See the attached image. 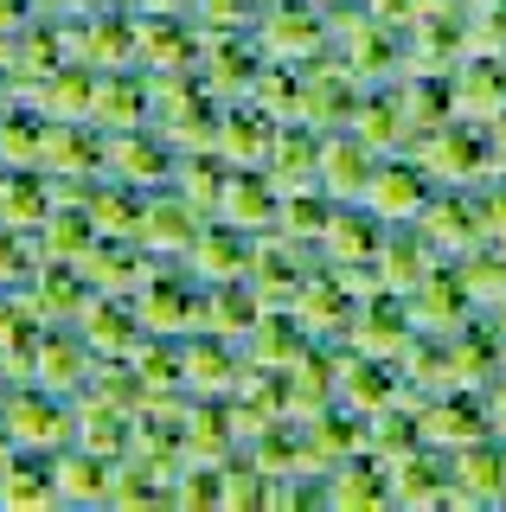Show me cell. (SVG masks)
Returning a JSON list of instances; mask_svg holds the SVG:
<instances>
[{"label":"cell","mask_w":506,"mask_h":512,"mask_svg":"<svg viewBox=\"0 0 506 512\" xmlns=\"http://www.w3.org/2000/svg\"><path fill=\"white\" fill-rule=\"evenodd\" d=\"M0 423H7L13 448H33V455H58V448L77 442L71 397L45 391V384H13V391L0 397Z\"/></svg>","instance_id":"obj_1"},{"label":"cell","mask_w":506,"mask_h":512,"mask_svg":"<svg viewBox=\"0 0 506 512\" xmlns=\"http://www.w3.org/2000/svg\"><path fill=\"white\" fill-rule=\"evenodd\" d=\"M141 327L161 333V340H186L199 327V276L180 263V256H154V269L135 288Z\"/></svg>","instance_id":"obj_2"},{"label":"cell","mask_w":506,"mask_h":512,"mask_svg":"<svg viewBox=\"0 0 506 512\" xmlns=\"http://www.w3.org/2000/svg\"><path fill=\"white\" fill-rule=\"evenodd\" d=\"M250 39H257L263 58L308 64L314 52H327V13H321V0H270L250 20Z\"/></svg>","instance_id":"obj_3"},{"label":"cell","mask_w":506,"mask_h":512,"mask_svg":"<svg viewBox=\"0 0 506 512\" xmlns=\"http://www.w3.org/2000/svg\"><path fill=\"white\" fill-rule=\"evenodd\" d=\"M173 167H180V154H173V141L154 122L103 135V173H109V180H129L141 192H161V186H173Z\"/></svg>","instance_id":"obj_4"},{"label":"cell","mask_w":506,"mask_h":512,"mask_svg":"<svg viewBox=\"0 0 506 512\" xmlns=\"http://www.w3.org/2000/svg\"><path fill=\"white\" fill-rule=\"evenodd\" d=\"M257 64H263V52H257V39H250V32H199L193 77L205 84L212 103H244Z\"/></svg>","instance_id":"obj_5"},{"label":"cell","mask_w":506,"mask_h":512,"mask_svg":"<svg viewBox=\"0 0 506 512\" xmlns=\"http://www.w3.org/2000/svg\"><path fill=\"white\" fill-rule=\"evenodd\" d=\"M71 327L84 333V346L97 352V359H129V352H135L141 340H148L135 295H103V288H90V301L77 308Z\"/></svg>","instance_id":"obj_6"},{"label":"cell","mask_w":506,"mask_h":512,"mask_svg":"<svg viewBox=\"0 0 506 512\" xmlns=\"http://www.w3.org/2000/svg\"><path fill=\"white\" fill-rule=\"evenodd\" d=\"M314 269V256L302 244H289L282 231H263L257 244H250V295L263 301V308H289L295 288H302V276Z\"/></svg>","instance_id":"obj_7"},{"label":"cell","mask_w":506,"mask_h":512,"mask_svg":"<svg viewBox=\"0 0 506 512\" xmlns=\"http://www.w3.org/2000/svg\"><path fill=\"white\" fill-rule=\"evenodd\" d=\"M65 32H71V58L97 64V71L135 64V7H90L65 20Z\"/></svg>","instance_id":"obj_8"},{"label":"cell","mask_w":506,"mask_h":512,"mask_svg":"<svg viewBox=\"0 0 506 512\" xmlns=\"http://www.w3.org/2000/svg\"><path fill=\"white\" fill-rule=\"evenodd\" d=\"M129 455L141 461V468H154L161 480H173L186 468V397L180 404H141L135 410Z\"/></svg>","instance_id":"obj_9"},{"label":"cell","mask_w":506,"mask_h":512,"mask_svg":"<svg viewBox=\"0 0 506 512\" xmlns=\"http://www.w3.org/2000/svg\"><path fill=\"white\" fill-rule=\"evenodd\" d=\"M180 365H186V397H231V384L244 378V346L193 327L180 340Z\"/></svg>","instance_id":"obj_10"},{"label":"cell","mask_w":506,"mask_h":512,"mask_svg":"<svg viewBox=\"0 0 506 512\" xmlns=\"http://www.w3.org/2000/svg\"><path fill=\"white\" fill-rule=\"evenodd\" d=\"M199 20L186 13H135V64L141 71H193Z\"/></svg>","instance_id":"obj_11"},{"label":"cell","mask_w":506,"mask_h":512,"mask_svg":"<svg viewBox=\"0 0 506 512\" xmlns=\"http://www.w3.org/2000/svg\"><path fill=\"white\" fill-rule=\"evenodd\" d=\"M90 372H97V352L84 346V333H77V327H45L39 333L33 384H45V391H58V397H77L90 384Z\"/></svg>","instance_id":"obj_12"},{"label":"cell","mask_w":506,"mask_h":512,"mask_svg":"<svg viewBox=\"0 0 506 512\" xmlns=\"http://www.w3.org/2000/svg\"><path fill=\"white\" fill-rule=\"evenodd\" d=\"M250 244H257L250 231H237V224H225V218H205L193 250H186L180 263L193 269L199 282H244L250 276Z\"/></svg>","instance_id":"obj_13"},{"label":"cell","mask_w":506,"mask_h":512,"mask_svg":"<svg viewBox=\"0 0 506 512\" xmlns=\"http://www.w3.org/2000/svg\"><path fill=\"white\" fill-rule=\"evenodd\" d=\"M276 148V116H263L257 103H218V141L212 154L225 167H263Z\"/></svg>","instance_id":"obj_14"},{"label":"cell","mask_w":506,"mask_h":512,"mask_svg":"<svg viewBox=\"0 0 506 512\" xmlns=\"http://www.w3.org/2000/svg\"><path fill=\"white\" fill-rule=\"evenodd\" d=\"M231 455H244V436H237L231 404L225 397H186V461L225 468Z\"/></svg>","instance_id":"obj_15"},{"label":"cell","mask_w":506,"mask_h":512,"mask_svg":"<svg viewBox=\"0 0 506 512\" xmlns=\"http://www.w3.org/2000/svg\"><path fill=\"white\" fill-rule=\"evenodd\" d=\"M7 45H13V96L33 90L45 71H58V64L71 58V32H65V20H52V13H33Z\"/></svg>","instance_id":"obj_16"},{"label":"cell","mask_w":506,"mask_h":512,"mask_svg":"<svg viewBox=\"0 0 506 512\" xmlns=\"http://www.w3.org/2000/svg\"><path fill=\"white\" fill-rule=\"evenodd\" d=\"M90 122H97L103 135H116V128H141V122H148V71H141V64H116V71H97Z\"/></svg>","instance_id":"obj_17"},{"label":"cell","mask_w":506,"mask_h":512,"mask_svg":"<svg viewBox=\"0 0 506 512\" xmlns=\"http://www.w3.org/2000/svg\"><path fill=\"white\" fill-rule=\"evenodd\" d=\"M77 269H84V282L103 288V295H135L141 276L154 269V250H141L135 237H97V244L77 256Z\"/></svg>","instance_id":"obj_18"},{"label":"cell","mask_w":506,"mask_h":512,"mask_svg":"<svg viewBox=\"0 0 506 512\" xmlns=\"http://www.w3.org/2000/svg\"><path fill=\"white\" fill-rule=\"evenodd\" d=\"M39 116H58V122H90V96H97V64L84 58H65L58 71H45L33 90H20Z\"/></svg>","instance_id":"obj_19"},{"label":"cell","mask_w":506,"mask_h":512,"mask_svg":"<svg viewBox=\"0 0 506 512\" xmlns=\"http://www.w3.org/2000/svg\"><path fill=\"white\" fill-rule=\"evenodd\" d=\"M276 205H282V192L270 186L263 167H231L225 199H218V218L237 224V231H250V237H263V231H276Z\"/></svg>","instance_id":"obj_20"},{"label":"cell","mask_w":506,"mask_h":512,"mask_svg":"<svg viewBox=\"0 0 506 512\" xmlns=\"http://www.w3.org/2000/svg\"><path fill=\"white\" fill-rule=\"evenodd\" d=\"M20 301L45 320V327H71L77 308L90 301V282H84L77 263H39V276L20 288Z\"/></svg>","instance_id":"obj_21"},{"label":"cell","mask_w":506,"mask_h":512,"mask_svg":"<svg viewBox=\"0 0 506 512\" xmlns=\"http://www.w3.org/2000/svg\"><path fill=\"white\" fill-rule=\"evenodd\" d=\"M58 506V480H52V455L13 448L0 461V512H52Z\"/></svg>","instance_id":"obj_22"},{"label":"cell","mask_w":506,"mask_h":512,"mask_svg":"<svg viewBox=\"0 0 506 512\" xmlns=\"http://www.w3.org/2000/svg\"><path fill=\"white\" fill-rule=\"evenodd\" d=\"M71 410H77V448H90V455H103V461H122V455H129L135 410L109 404V397H97V391H77Z\"/></svg>","instance_id":"obj_23"},{"label":"cell","mask_w":506,"mask_h":512,"mask_svg":"<svg viewBox=\"0 0 506 512\" xmlns=\"http://www.w3.org/2000/svg\"><path fill=\"white\" fill-rule=\"evenodd\" d=\"M45 173H103V128L97 122H58L45 116V148H39Z\"/></svg>","instance_id":"obj_24"},{"label":"cell","mask_w":506,"mask_h":512,"mask_svg":"<svg viewBox=\"0 0 506 512\" xmlns=\"http://www.w3.org/2000/svg\"><path fill=\"white\" fill-rule=\"evenodd\" d=\"M199 212L180 199L173 186L161 192H148V224H141V250H154V256H186L193 250V237H199Z\"/></svg>","instance_id":"obj_25"},{"label":"cell","mask_w":506,"mask_h":512,"mask_svg":"<svg viewBox=\"0 0 506 512\" xmlns=\"http://www.w3.org/2000/svg\"><path fill=\"white\" fill-rule=\"evenodd\" d=\"M257 314H263V301L250 295V282H199V327L205 333H225V340L244 346Z\"/></svg>","instance_id":"obj_26"},{"label":"cell","mask_w":506,"mask_h":512,"mask_svg":"<svg viewBox=\"0 0 506 512\" xmlns=\"http://www.w3.org/2000/svg\"><path fill=\"white\" fill-rule=\"evenodd\" d=\"M302 352H308V333L295 327V314H289V308H263V314H257V327L244 333V359H250V365H263V372H289Z\"/></svg>","instance_id":"obj_27"},{"label":"cell","mask_w":506,"mask_h":512,"mask_svg":"<svg viewBox=\"0 0 506 512\" xmlns=\"http://www.w3.org/2000/svg\"><path fill=\"white\" fill-rule=\"evenodd\" d=\"M109 468L116 461L90 455V448H58L52 455V480H58V506H109Z\"/></svg>","instance_id":"obj_28"},{"label":"cell","mask_w":506,"mask_h":512,"mask_svg":"<svg viewBox=\"0 0 506 512\" xmlns=\"http://www.w3.org/2000/svg\"><path fill=\"white\" fill-rule=\"evenodd\" d=\"M90 218H97L103 237H135V244H141V224H148V192L103 173V180L90 186Z\"/></svg>","instance_id":"obj_29"},{"label":"cell","mask_w":506,"mask_h":512,"mask_svg":"<svg viewBox=\"0 0 506 512\" xmlns=\"http://www.w3.org/2000/svg\"><path fill=\"white\" fill-rule=\"evenodd\" d=\"M135 372H141V391H148V404H180L186 397V365H180V340H161V333H148L135 352Z\"/></svg>","instance_id":"obj_30"},{"label":"cell","mask_w":506,"mask_h":512,"mask_svg":"<svg viewBox=\"0 0 506 512\" xmlns=\"http://www.w3.org/2000/svg\"><path fill=\"white\" fill-rule=\"evenodd\" d=\"M109 512H173V480L141 468L135 455H122L109 468Z\"/></svg>","instance_id":"obj_31"},{"label":"cell","mask_w":506,"mask_h":512,"mask_svg":"<svg viewBox=\"0 0 506 512\" xmlns=\"http://www.w3.org/2000/svg\"><path fill=\"white\" fill-rule=\"evenodd\" d=\"M45 212H52V180H45V167H7V180H0V224L39 231Z\"/></svg>","instance_id":"obj_32"},{"label":"cell","mask_w":506,"mask_h":512,"mask_svg":"<svg viewBox=\"0 0 506 512\" xmlns=\"http://www.w3.org/2000/svg\"><path fill=\"white\" fill-rule=\"evenodd\" d=\"M97 218H90V205H52L39 224V250H45V263H77L90 244H97Z\"/></svg>","instance_id":"obj_33"},{"label":"cell","mask_w":506,"mask_h":512,"mask_svg":"<svg viewBox=\"0 0 506 512\" xmlns=\"http://www.w3.org/2000/svg\"><path fill=\"white\" fill-rule=\"evenodd\" d=\"M45 148V116L26 96H7L0 103V167H39Z\"/></svg>","instance_id":"obj_34"},{"label":"cell","mask_w":506,"mask_h":512,"mask_svg":"<svg viewBox=\"0 0 506 512\" xmlns=\"http://www.w3.org/2000/svg\"><path fill=\"white\" fill-rule=\"evenodd\" d=\"M225 180H231V167H225L218 154H180V167H173V192H180V199L193 205L199 218H218Z\"/></svg>","instance_id":"obj_35"},{"label":"cell","mask_w":506,"mask_h":512,"mask_svg":"<svg viewBox=\"0 0 506 512\" xmlns=\"http://www.w3.org/2000/svg\"><path fill=\"white\" fill-rule=\"evenodd\" d=\"M327 218H334V199H327V192H314V186L282 192V205H276V231L289 237V244H302L308 256H314V244H321Z\"/></svg>","instance_id":"obj_36"},{"label":"cell","mask_w":506,"mask_h":512,"mask_svg":"<svg viewBox=\"0 0 506 512\" xmlns=\"http://www.w3.org/2000/svg\"><path fill=\"white\" fill-rule=\"evenodd\" d=\"M244 103H257L263 116H276V122H289L295 103H302V71H295V64H282V58H263L257 77H250V96H244Z\"/></svg>","instance_id":"obj_37"},{"label":"cell","mask_w":506,"mask_h":512,"mask_svg":"<svg viewBox=\"0 0 506 512\" xmlns=\"http://www.w3.org/2000/svg\"><path fill=\"white\" fill-rule=\"evenodd\" d=\"M218 493H225V512H276V480L250 468L244 455H231L218 468Z\"/></svg>","instance_id":"obj_38"},{"label":"cell","mask_w":506,"mask_h":512,"mask_svg":"<svg viewBox=\"0 0 506 512\" xmlns=\"http://www.w3.org/2000/svg\"><path fill=\"white\" fill-rule=\"evenodd\" d=\"M39 263H45L39 231H13V224H0V295H20V288L39 276Z\"/></svg>","instance_id":"obj_39"},{"label":"cell","mask_w":506,"mask_h":512,"mask_svg":"<svg viewBox=\"0 0 506 512\" xmlns=\"http://www.w3.org/2000/svg\"><path fill=\"white\" fill-rule=\"evenodd\" d=\"M173 512H225L218 468H205V461H186V468L173 474Z\"/></svg>","instance_id":"obj_40"},{"label":"cell","mask_w":506,"mask_h":512,"mask_svg":"<svg viewBox=\"0 0 506 512\" xmlns=\"http://www.w3.org/2000/svg\"><path fill=\"white\" fill-rule=\"evenodd\" d=\"M84 391H97V397H109V404H122V410H141V404H148L135 359H97V372H90Z\"/></svg>","instance_id":"obj_41"},{"label":"cell","mask_w":506,"mask_h":512,"mask_svg":"<svg viewBox=\"0 0 506 512\" xmlns=\"http://www.w3.org/2000/svg\"><path fill=\"white\" fill-rule=\"evenodd\" d=\"M199 32H250L257 20V0H193Z\"/></svg>","instance_id":"obj_42"},{"label":"cell","mask_w":506,"mask_h":512,"mask_svg":"<svg viewBox=\"0 0 506 512\" xmlns=\"http://www.w3.org/2000/svg\"><path fill=\"white\" fill-rule=\"evenodd\" d=\"M33 13H39L33 0H0V39H13V32H20L26 20H33Z\"/></svg>","instance_id":"obj_43"},{"label":"cell","mask_w":506,"mask_h":512,"mask_svg":"<svg viewBox=\"0 0 506 512\" xmlns=\"http://www.w3.org/2000/svg\"><path fill=\"white\" fill-rule=\"evenodd\" d=\"M39 13H52V20H77V13H90V7H109V0H33Z\"/></svg>","instance_id":"obj_44"},{"label":"cell","mask_w":506,"mask_h":512,"mask_svg":"<svg viewBox=\"0 0 506 512\" xmlns=\"http://www.w3.org/2000/svg\"><path fill=\"white\" fill-rule=\"evenodd\" d=\"M135 13H193V0H129Z\"/></svg>","instance_id":"obj_45"},{"label":"cell","mask_w":506,"mask_h":512,"mask_svg":"<svg viewBox=\"0 0 506 512\" xmlns=\"http://www.w3.org/2000/svg\"><path fill=\"white\" fill-rule=\"evenodd\" d=\"M13 455V436H7V423H0V461H7Z\"/></svg>","instance_id":"obj_46"},{"label":"cell","mask_w":506,"mask_h":512,"mask_svg":"<svg viewBox=\"0 0 506 512\" xmlns=\"http://www.w3.org/2000/svg\"><path fill=\"white\" fill-rule=\"evenodd\" d=\"M13 391V378H7V365H0V397H7Z\"/></svg>","instance_id":"obj_47"},{"label":"cell","mask_w":506,"mask_h":512,"mask_svg":"<svg viewBox=\"0 0 506 512\" xmlns=\"http://www.w3.org/2000/svg\"><path fill=\"white\" fill-rule=\"evenodd\" d=\"M0 180H7V167H0Z\"/></svg>","instance_id":"obj_48"}]
</instances>
